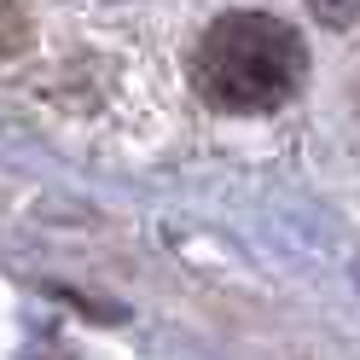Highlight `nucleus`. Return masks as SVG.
<instances>
[{
  "label": "nucleus",
  "mask_w": 360,
  "mask_h": 360,
  "mask_svg": "<svg viewBox=\"0 0 360 360\" xmlns=\"http://www.w3.org/2000/svg\"><path fill=\"white\" fill-rule=\"evenodd\" d=\"M308 53L290 24L267 12H227L204 30L192 53V82L215 110L233 117H256V110H279L302 87Z\"/></svg>",
  "instance_id": "obj_1"
},
{
  "label": "nucleus",
  "mask_w": 360,
  "mask_h": 360,
  "mask_svg": "<svg viewBox=\"0 0 360 360\" xmlns=\"http://www.w3.org/2000/svg\"><path fill=\"white\" fill-rule=\"evenodd\" d=\"M308 12L320 18L326 30H349L354 18H360V0H308Z\"/></svg>",
  "instance_id": "obj_2"
}]
</instances>
